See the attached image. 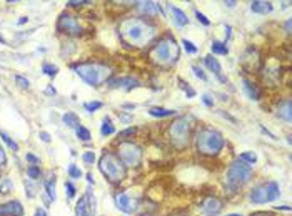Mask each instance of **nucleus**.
<instances>
[{"label": "nucleus", "mask_w": 292, "mask_h": 216, "mask_svg": "<svg viewBox=\"0 0 292 216\" xmlns=\"http://www.w3.org/2000/svg\"><path fill=\"white\" fill-rule=\"evenodd\" d=\"M239 160L246 161L247 165H254V163L257 161V155H255L254 152H244L241 157H239Z\"/></svg>", "instance_id": "nucleus-32"}, {"label": "nucleus", "mask_w": 292, "mask_h": 216, "mask_svg": "<svg viewBox=\"0 0 292 216\" xmlns=\"http://www.w3.org/2000/svg\"><path fill=\"white\" fill-rule=\"evenodd\" d=\"M85 3H89V2H67V5L68 7H80V5H85Z\"/></svg>", "instance_id": "nucleus-48"}, {"label": "nucleus", "mask_w": 292, "mask_h": 216, "mask_svg": "<svg viewBox=\"0 0 292 216\" xmlns=\"http://www.w3.org/2000/svg\"><path fill=\"white\" fill-rule=\"evenodd\" d=\"M169 137L177 150H184L189 145L190 137V125L187 118L180 117L177 120H174V123H170L169 126Z\"/></svg>", "instance_id": "nucleus-7"}, {"label": "nucleus", "mask_w": 292, "mask_h": 216, "mask_svg": "<svg viewBox=\"0 0 292 216\" xmlns=\"http://www.w3.org/2000/svg\"><path fill=\"white\" fill-rule=\"evenodd\" d=\"M40 175H42V171H40L39 165H30L27 168V177L30 178V180H37V178H40Z\"/></svg>", "instance_id": "nucleus-30"}, {"label": "nucleus", "mask_w": 292, "mask_h": 216, "mask_svg": "<svg viewBox=\"0 0 292 216\" xmlns=\"http://www.w3.org/2000/svg\"><path fill=\"white\" fill-rule=\"evenodd\" d=\"M279 196H281V188L275 181H269V183H262V185L255 186V188L250 191V201L255 203V205H262V203H269V201H275Z\"/></svg>", "instance_id": "nucleus-8"}, {"label": "nucleus", "mask_w": 292, "mask_h": 216, "mask_svg": "<svg viewBox=\"0 0 292 216\" xmlns=\"http://www.w3.org/2000/svg\"><path fill=\"white\" fill-rule=\"evenodd\" d=\"M225 216H242V215H239V213H230V215H225Z\"/></svg>", "instance_id": "nucleus-59"}, {"label": "nucleus", "mask_w": 292, "mask_h": 216, "mask_svg": "<svg viewBox=\"0 0 292 216\" xmlns=\"http://www.w3.org/2000/svg\"><path fill=\"white\" fill-rule=\"evenodd\" d=\"M149 115H152L156 118L174 117V115H176V110H169V108H162V107H151V108H149Z\"/></svg>", "instance_id": "nucleus-23"}, {"label": "nucleus", "mask_w": 292, "mask_h": 216, "mask_svg": "<svg viewBox=\"0 0 292 216\" xmlns=\"http://www.w3.org/2000/svg\"><path fill=\"white\" fill-rule=\"evenodd\" d=\"M55 185H57V178H55V175H54V173H48V175H47V178H45V180H44V188H45L47 196L50 198V199H54V201H55V198H57Z\"/></svg>", "instance_id": "nucleus-22"}, {"label": "nucleus", "mask_w": 292, "mask_h": 216, "mask_svg": "<svg viewBox=\"0 0 292 216\" xmlns=\"http://www.w3.org/2000/svg\"><path fill=\"white\" fill-rule=\"evenodd\" d=\"M0 43H2V45H7V42H5V40L2 39V37H0Z\"/></svg>", "instance_id": "nucleus-58"}, {"label": "nucleus", "mask_w": 292, "mask_h": 216, "mask_svg": "<svg viewBox=\"0 0 292 216\" xmlns=\"http://www.w3.org/2000/svg\"><path fill=\"white\" fill-rule=\"evenodd\" d=\"M286 30H287V34H291V20L286 22Z\"/></svg>", "instance_id": "nucleus-52"}, {"label": "nucleus", "mask_w": 292, "mask_h": 216, "mask_svg": "<svg viewBox=\"0 0 292 216\" xmlns=\"http://www.w3.org/2000/svg\"><path fill=\"white\" fill-rule=\"evenodd\" d=\"M124 108H131V110H134V108H135V105H131V103H125V105H124Z\"/></svg>", "instance_id": "nucleus-54"}, {"label": "nucleus", "mask_w": 292, "mask_h": 216, "mask_svg": "<svg viewBox=\"0 0 292 216\" xmlns=\"http://www.w3.org/2000/svg\"><path fill=\"white\" fill-rule=\"evenodd\" d=\"M120 35L129 45L145 47L156 39L157 28L140 19H127L120 25Z\"/></svg>", "instance_id": "nucleus-1"}, {"label": "nucleus", "mask_w": 292, "mask_h": 216, "mask_svg": "<svg viewBox=\"0 0 292 216\" xmlns=\"http://www.w3.org/2000/svg\"><path fill=\"white\" fill-rule=\"evenodd\" d=\"M137 132V128L135 126H131V128H127V130H124V132H120V135H119V138H125V137H131V135H134V133Z\"/></svg>", "instance_id": "nucleus-42"}, {"label": "nucleus", "mask_w": 292, "mask_h": 216, "mask_svg": "<svg viewBox=\"0 0 292 216\" xmlns=\"http://www.w3.org/2000/svg\"><path fill=\"white\" fill-rule=\"evenodd\" d=\"M225 5H227V7H230V9H232V7H236V2H225Z\"/></svg>", "instance_id": "nucleus-55"}, {"label": "nucleus", "mask_w": 292, "mask_h": 216, "mask_svg": "<svg viewBox=\"0 0 292 216\" xmlns=\"http://www.w3.org/2000/svg\"><path fill=\"white\" fill-rule=\"evenodd\" d=\"M15 83H17L20 88H28V87H30V81H28L25 77H22V75H15Z\"/></svg>", "instance_id": "nucleus-37"}, {"label": "nucleus", "mask_w": 292, "mask_h": 216, "mask_svg": "<svg viewBox=\"0 0 292 216\" xmlns=\"http://www.w3.org/2000/svg\"><path fill=\"white\" fill-rule=\"evenodd\" d=\"M34 216H47V213H45V210H42V208H37Z\"/></svg>", "instance_id": "nucleus-49"}, {"label": "nucleus", "mask_w": 292, "mask_h": 216, "mask_svg": "<svg viewBox=\"0 0 292 216\" xmlns=\"http://www.w3.org/2000/svg\"><path fill=\"white\" fill-rule=\"evenodd\" d=\"M202 101H204V105H207V107H214V100H212V97H210L209 93L202 95Z\"/></svg>", "instance_id": "nucleus-43"}, {"label": "nucleus", "mask_w": 292, "mask_h": 216, "mask_svg": "<svg viewBox=\"0 0 292 216\" xmlns=\"http://www.w3.org/2000/svg\"><path fill=\"white\" fill-rule=\"evenodd\" d=\"M177 59H179V45H177L176 39L170 35L162 37L151 48V60L154 63L162 65V67L174 65Z\"/></svg>", "instance_id": "nucleus-3"}, {"label": "nucleus", "mask_w": 292, "mask_h": 216, "mask_svg": "<svg viewBox=\"0 0 292 216\" xmlns=\"http://www.w3.org/2000/svg\"><path fill=\"white\" fill-rule=\"evenodd\" d=\"M39 138H40L42 141H45V143H50V140H52L50 135H48L47 132H40V133H39Z\"/></svg>", "instance_id": "nucleus-45"}, {"label": "nucleus", "mask_w": 292, "mask_h": 216, "mask_svg": "<svg viewBox=\"0 0 292 216\" xmlns=\"http://www.w3.org/2000/svg\"><path fill=\"white\" fill-rule=\"evenodd\" d=\"M250 10L254 14L267 15L274 10V5L270 2H266V0H254V2H250Z\"/></svg>", "instance_id": "nucleus-19"}, {"label": "nucleus", "mask_w": 292, "mask_h": 216, "mask_svg": "<svg viewBox=\"0 0 292 216\" xmlns=\"http://www.w3.org/2000/svg\"><path fill=\"white\" fill-rule=\"evenodd\" d=\"M102 107H104L102 101H87V103H84V108L87 110L89 113L95 112V110H99V108H102Z\"/></svg>", "instance_id": "nucleus-34"}, {"label": "nucleus", "mask_w": 292, "mask_h": 216, "mask_svg": "<svg viewBox=\"0 0 292 216\" xmlns=\"http://www.w3.org/2000/svg\"><path fill=\"white\" fill-rule=\"evenodd\" d=\"M75 193H77V188L74 186V183L66 181V195H67V198H74Z\"/></svg>", "instance_id": "nucleus-36"}, {"label": "nucleus", "mask_w": 292, "mask_h": 216, "mask_svg": "<svg viewBox=\"0 0 292 216\" xmlns=\"http://www.w3.org/2000/svg\"><path fill=\"white\" fill-rule=\"evenodd\" d=\"M99 168L111 183H120L125 178V175H127V168L124 166V163L119 160L117 155H113L111 152H105L100 157Z\"/></svg>", "instance_id": "nucleus-5"}, {"label": "nucleus", "mask_w": 292, "mask_h": 216, "mask_svg": "<svg viewBox=\"0 0 292 216\" xmlns=\"http://www.w3.org/2000/svg\"><path fill=\"white\" fill-rule=\"evenodd\" d=\"M0 216H23V208L20 201H9L0 206Z\"/></svg>", "instance_id": "nucleus-16"}, {"label": "nucleus", "mask_w": 292, "mask_h": 216, "mask_svg": "<svg viewBox=\"0 0 292 216\" xmlns=\"http://www.w3.org/2000/svg\"><path fill=\"white\" fill-rule=\"evenodd\" d=\"M42 72L45 73L47 77H50V79H54V77L57 75V73H59V67H55V65H52V63H44Z\"/></svg>", "instance_id": "nucleus-33"}, {"label": "nucleus", "mask_w": 292, "mask_h": 216, "mask_svg": "<svg viewBox=\"0 0 292 216\" xmlns=\"http://www.w3.org/2000/svg\"><path fill=\"white\" fill-rule=\"evenodd\" d=\"M192 72H194V75H196L197 79H201L202 81H207V75H205V73L202 72V68H201V67H197V65H194V67H192Z\"/></svg>", "instance_id": "nucleus-38"}, {"label": "nucleus", "mask_w": 292, "mask_h": 216, "mask_svg": "<svg viewBox=\"0 0 292 216\" xmlns=\"http://www.w3.org/2000/svg\"><path fill=\"white\" fill-rule=\"evenodd\" d=\"M169 10H170V14H172V20L177 27L189 25V17L184 10H180L179 7H176V5H170V3H169Z\"/></svg>", "instance_id": "nucleus-18"}, {"label": "nucleus", "mask_w": 292, "mask_h": 216, "mask_svg": "<svg viewBox=\"0 0 292 216\" xmlns=\"http://www.w3.org/2000/svg\"><path fill=\"white\" fill-rule=\"evenodd\" d=\"M14 188H15V185L10 178H3V180H0V196H7V195H10L12 191H14Z\"/></svg>", "instance_id": "nucleus-24"}, {"label": "nucleus", "mask_w": 292, "mask_h": 216, "mask_svg": "<svg viewBox=\"0 0 292 216\" xmlns=\"http://www.w3.org/2000/svg\"><path fill=\"white\" fill-rule=\"evenodd\" d=\"M277 117L281 118V120L287 121V123L291 121V118H292V103H291V98H286V100H282L281 103H279V107H277Z\"/></svg>", "instance_id": "nucleus-21"}, {"label": "nucleus", "mask_w": 292, "mask_h": 216, "mask_svg": "<svg viewBox=\"0 0 292 216\" xmlns=\"http://www.w3.org/2000/svg\"><path fill=\"white\" fill-rule=\"evenodd\" d=\"M250 177H252V166L247 165V163L242 160H236L234 163H230L225 175L227 185L232 190H237L241 188V186H244L246 183L250 180Z\"/></svg>", "instance_id": "nucleus-6"}, {"label": "nucleus", "mask_w": 292, "mask_h": 216, "mask_svg": "<svg viewBox=\"0 0 292 216\" xmlns=\"http://www.w3.org/2000/svg\"><path fill=\"white\" fill-rule=\"evenodd\" d=\"M57 30L60 34H66L70 37H79L82 34V25L79 23L77 17L70 14H62L59 17V22H57Z\"/></svg>", "instance_id": "nucleus-10"}, {"label": "nucleus", "mask_w": 292, "mask_h": 216, "mask_svg": "<svg viewBox=\"0 0 292 216\" xmlns=\"http://www.w3.org/2000/svg\"><path fill=\"white\" fill-rule=\"evenodd\" d=\"M45 93H47V95H55V88L54 87H47Z\"/></svg>", "instance_id": "nucleus-51"}, {"label": "nucleus", "mask_w": 292, "mask_h": 216, "mask_svg": "<svg viewBox=\"0 0 292 216\" xmlns=\"http://www.w3.org/2000/svg\"><path fill=\"white\" fill-rule=\"evenodd\" d=\"M100 133H102V137H109V135H113V133H115V126L112 125V121L109 117L104 118V125H102V128H100Z\"/></svg>", "instance_id": "nucleus-27"}, {"label": "nucleus", "mask_w": 292, "mask_h": 216, "mask_svg": "<svg viewBox=\"0 0 292 216\" xmlns=\"http://www.w3.org/2000/svg\"><path fill=\"white\" fill-rule=\"evenodd\" d=\"M87 178H89V183H94V178H92V175H90V173L87 175Z\"/></svg>", "instance_id": "nucleus-57"}, {"label": "nucleus", "mask_w": 292, "mask_h": 216, "mask_svg": "<svg viewBox=\"0 0 292 216\" xmlns=\"http://www.w3.org/2000/svg\"><path fill=\"white\" fill-rule=\"evenodd\" d=\"M115 205L124 213H134L139 208V199L132 198L127 193H117L115 195Z\"/></svg>", "instance_id": "nucleus-12"}, {"label": "nucleus", "mask_w": 292, "mask_h": 216, "mask_svg": "<svg viewBox=\"0 0 292 216\" xmlns=\"http://www.w3.org/2000/svg\"><path fill=\"white\" fill-rule=\"evenodd\" d=\"M135 9L140 15H145V17H156L157 14H162L165 17L164 10L159 3L156 2H137L135 3Z\"/></svg>", "instance_id": "nucleus-14"}, {"label": "nucleus", "mask_w": 292, "mask_h": 216, "mask_svg": "<svg viewBox=\"0 0 292 216\" xmlns=\"http://www.w3.org/2000/svg\"><path fill=\"white\" fill-rule=\"evenodd\" d=\"M27 20H28L27 17H20V20H19V22H17V23H19V25H22V23H25V22H27Z\"/></svg>", "instance_id": "nucleus-53"}, {"label": "nucleus", "mask_w": 292, "mask_h": 216, "mask_svg": "<svg viewBox=\"0 0 292 216\" xmlns=\"http://www.w3.org/2000/svg\"><path fill=\"white\" fill-rule=\"evenodd\" d=\"M225 145V140L217 130L212 128H202L197 133L196 138V146L197 152L201 155H207V157H216L222 152Z\"/></svg>", "instance_id": "nucleus-4"}, {"label": "nucleus", "mask_w": 292, "mask_h": 216, "mask_svg": "<svg viewBox=\"0 0 292 216\" xmlns=\"http://www.w3.org/2000/svg\"><path fill=\"white\" fill-rule=\"evenodd\" d=\"M142 148L139 145H135L134 141H122L119 145V160L124 163L125 168H134V166H139L142 161Z\"/></svg>", "instance_id": "nucleus-9"}, {"label": "nucleus", "mask_w": 292, "mask_h": 216, "mask_svg": "<svg viewBox=\"0 0 292 216\" xmlns=\"http://www.w3.org/2000/svg\"><path fill=\"white\" fill-rule=\"evenodd\" d=\"M75 135L79 137V140H82V141H90V132H89L87 128H85L84 125H79L75 128Z\"/></svg>", "instance_id": "nucleus-28"}, {"label": "nucleus", "mask_w": 292, "mask_h": 216, "mask_svg": "<svg viewBox=\"0 0 292 216\" xmlns=\"http://www.w3.org/2000/svg\"><path fill=\"white\" fill-rule=\"evenodd\" d=\"M182 45H184V48H185V52H187V54H197V47L194 45L190 40L184 39V40H182Z\"/></svg>", "instance_id": "nucleus-35"}, {"label": "nucleus", "mask_w": 292, "mask_h": 216, "mask_svg": "<svg viewBox=\"0 0 292 216\" xmlns=\"http://www.w3.org/2000/svg\"><path fill=\"white\" fill-rule=\"evenodd\" d=\"M62 120H64V123L68 126V128H74V130L80 125L79 117H77L75 113H72V112H67L66 115L62 117Z\"/></svg>", "instance_id": "nucleus-25"}, {"label": "nucleus", "mask_w": 292, "mask_h": 216, "mask_svg": "<svg viewBox=\"0 0 292 216\" xmlns=\"http://www.w3.org/2000/svg\"><path fill=\"white\" fill-rule=\"evenodd\" d=\"M179 83L182 85V88H184V92L187 93L189 98H192V97H196V90H192V88H190L187 83H184V81H182V80H179Z\"/></svg>", "instance_id": "nucleus-41"}, {"label": "nucleus", "mask_w": 292, "mask_h": 216, "mask_svg": "<svg viewBox=\"0 0 292 216\" xmlns=\"http://www.w3.org/2000/svg\"><path fill=\"white\" fill-rule=\"evenodd\" d=\"M261 130H262V132H264V133H266V135H269L270 138H272V140H277V138H275V135H272V133H270V132H269V130H266V128H264V126H261Z\"/></svg>", "instance_id": "nucleus-50"}, {"label": "nucleus", "mask_w": 292, "mask_h": 216, "mask_svg": "<svg viewBox=\"0 0 292 216\" xmlns=\"http://www.w3.org/2000/svg\"><path fill=\"white\" fill-rule=\"evenodd\" d=\"M0 138H2V141H3V143H5L7 146H9L10 150H14V152H19V145L15 143V141L12 140V138H10L9 135H7L5 132H0Z\"/></svg>", "instance_id": "nucleus-29"}, {"label": "nucleus", "mask_w": 292, "mask_h": 216, "mask_svg": "<svg viewBox=\"0 0 292 216\" xmlns=\"http://www.w3.org/2000/svg\"><path fill=\"white\" fill-rule=\"evenodd\" d=\"M120 118H122L124 121H131V117H129V115H122V117H120Z\"/></svg>", "instance_id": "nucleus-56"}, {"label": "nucleus", "mask_w": 292, "mask_h": 216, "mask_svg": "<svg viewBox=\"0 0 292 216\" xmlns=\"http://www.w3.org/2000/svg\"><path fill=\"white\" fill-rule=\"evenodd\" d=\"M74 72L82 79L85 83L92 85V87H99V85L109 81L112 75V68L105 63L99 62H84L74 65Z\"/></svg>", "instance_id": "nucleus-2"}, {"label": "nucleus", "mask_w": 292, "mask_h": 216, "mask_svg": "<svg viewBox=\"0 0 292 216\" xmlns=\"http://www.w3.org/2000/svg\"><path fill=\"white\" fill-rule=\"evenodd\" d=\"M95 215V196L87 191L75 205V216H94Z\"/></svg>", "instance_id": "nucleus-11"}, {"label": "nucleus", "mask_w": 292, "mask_h": 216, "mask_svg": "<svg viewBox=\"0 0 292 216\" xmlns=\"http://www.w3.org/2000/svg\"><path fill=\"white\" fill-rule=\"evenodd\" d=\"M174 216H187V215H174Z\"/></svg>", "instance_id": "nucleus-60"}, {"label": "nucleus", "mask_w": 292, "mask_h": 216, "mask_svg": "<svg viewBox=\"0 0 292 216\" xmlns=\"http://www.w3.org/2000/svg\"><path fill=\"white\" fill-rule=\"evenodd\" d=\"M196 17H197L199 22L202 23V25H205V27H209V25H210V20H209L207 17H205L204 14H201V12H199V10H196Z\"/></svg>", "instance_id": "nucleus-40"}, {"label": "nucleus", "mask_w": 292, "mask_h": 216, "mask_svg": "<svg viewBox=\"0 0 292 216\" xmlns=\"http://www.w3.org/2000/svg\"><path fill=\"white\" fill-rule=\"evenodd\" d=\"M112 88H124L125 92H131L135 87H139V80L134 77H124V79H115L109 81Z\"/></svg>", "instance_id": "nucleus-15"}, {"label": "nucleus", "mask_w": 292, "mask_h": 216, "mask_svg": "<svg viewBox=\"0 0 292 216\" xmlns=\"http://www.w3.org/2000/svg\"><path fill=\"white\" fill-rule=\"evenodd\" d=\"M204 62H205V65H207L209 70L212 72L214 75H216L217 79L222 81V83H225L227 79H225L224 75H222V67H221V63H219V60H217V59H214L212 55H207V57H205V59H204Z\"/></svg>", "instance_id": "nucleus-17"}, {"label": "nucleus", "mask_w": 292, "mask_h": 216, "mask_svg": "<svg viewBox=\"0 0 292 216\" xmlns=\"http://www.w3.org/2000/svg\"><path fill=\"white\" fill-rule=\"evenodd\" d=\"M242 90H244V93L250 100H261V90H259L254 81L244 79L242 80Z\"/></svg>", "instance_id": "nucleus-20"}, {"label": "nucleus", "mask_w": 292, "mask_h": 216, "mask_svg": "<svg viewBox=\"0 0 292 216\" xmlns=\"http://www.w3.org/2000/svg\"><path fill=\"white\" fill-rule=\"evenodd\" d=\"M25 158H27V161L32 163V165H39V163H40V158H37L35 155H32V153H27Z\"/></svg>", "instance_id": "nucleus-44"}, {"label": "nucleus", "mask_w": 292, "mask_h": 216, "mask_svg": "<svg viewBox=\"0 0 292 216\" xmlns=\"http://www.w3.org/2000/svg\"><path fill=\"white\" fill-rule=\"evenodd\" d=\"M5 161H7V155H5V150L0 146V166L2 165H5Z\"/></svg>", "instance_id": "nucleus-46"}, {"label": "nucleus", "mask_w": 292, "mask_h": 216, "mask_svg": "<svg viewBox=\"0 0 292 216\" xmlns=\"http://www.w3.org/2000/svg\"><path fill=\"white\" fill-rule=\"evenodd\" d=\"M210 50H212V54H216V55H227V54H229L227 43L219 42V40H214L212 45H210Z\"/></svg>", "instance_id": "nucleus-26"}, {"label": "nucleus", "mask_w": 292, "mask_h": 216, "mask_svg": "<svg viewBox=\"0 0 292 216\" xmlns=\"http://www.w3.org/2000/svg\"><path fill=\"white\" fill-rule=\"evenodd\" d=\"M67 173H68V177L74 178V180H79V178H82V171H80L79 166L74 165V163H70V165H68Z\"/></svg>", "instance_id": "nucleus-31"}, {"label": "nucleus", "mask_w": 292, "mask_h": 216, "mask_svg": "<svg viewBox=\"0 0 292 216\" xmlns=\"http://www.w3.org/2000/svg\"><path fill=\"white\" fill-rule=\"evenodd\" d=\"M82 160L87 163V165H94V161H95V153L94 152H85L82 155Z\"/></svg>", "instance_id": "nucleus-39"}, {"label": "nucleus", "mask_w": 292, "mask_h": 216, "mask_svg": "<svg viewBox=\"0 0 292 216\" xmlns=\"http://www.w3.org/2000/svg\"><path fill=\"white\" fill-rule=\"evenodd\" d=\"M219 115H222L224 118H227V120H230V121H234V123H237V120H236V118H234V117H230L229 113H225L224 110H219Z\"/></svg>", "instance_id": "nucleus-47"}, {"label": "nucleus", "mask_w": 292, "mask_h": 216, "mask_svg": "<svg viewBox=\"0 0 292 216\" xmlns=\"http://www.w3.org/2000/svg\"><path fill=\"white\" fill-rule=\"evenodd\" d=\"M222 208H224V203H222L221 199L216 198V196H209V198H205L204 201L201 203V211L204 215H207V216L219 215L222 211Z\"/></svg>", "instance_id": "nucleus-13"}]
</instances>
